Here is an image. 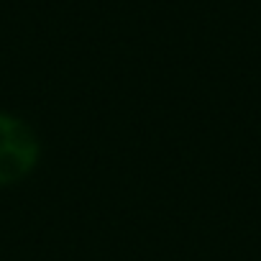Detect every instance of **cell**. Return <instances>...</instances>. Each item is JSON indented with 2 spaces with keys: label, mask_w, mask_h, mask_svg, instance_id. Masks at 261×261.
<instances>
[{
  "label": "cell",
  "mask_w": 261,
  "mask_h": 261,
  "mask_svg": "<svg viewBox=\"0 0 261 261\" xmlns=\"http://www.w3.org/2000/svg\"><path fill=\"white\" fill-rule=\"evenodd\" d=\"M39 159V141L34 130L13 118L0 113V185H13L23 179Z\"/></svg>",
  "instance_id": "1"
}]
</instances>
